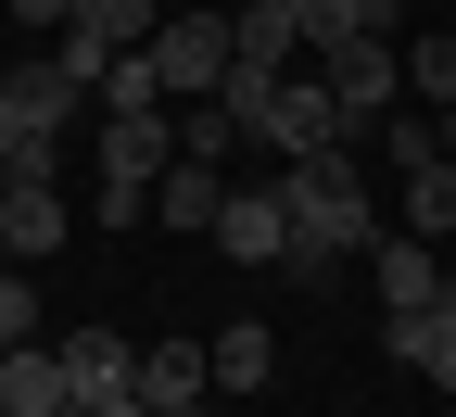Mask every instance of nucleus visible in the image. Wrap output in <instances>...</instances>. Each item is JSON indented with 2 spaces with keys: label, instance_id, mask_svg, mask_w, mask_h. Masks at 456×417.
Here are the masks:
<instances>
[{
  "label": "nucleus",
  "instance_id": "nucleus-1",
  "mask_svg": "<svg viewBox=\"0 0 456 417\" xmlns=\"http://www.w3.org/2000/svg\"><path fill=\"white\" fill-rule=\"evenodd\" d=\"M279 215H292V253H279V278H330L342 253H368V241H380V190H368V164H355V152H305V164H279Z\"/></svg>",
  "mask_w": 456,
  "mask_h": 417
},
{
  "label": "nucleus",
  "instance_id": "nucleus-2",
  "mask_svg": "<svg viewBox=\"0 0 456 417\" xmlns=\"http://www.w3.org/2000/svg\"><path fill=\"white\" fill-rule=\"evenodd\" d=\"M178 164V101H140V114H102V228H152V177Z\"/></svg>",
  "mask_w": 456,
  "mask_h": 417
},
{
  "label": "nucleus",
  "instance_id": "nucleus-3",
  "mask_svg": "<svg viewBox=\"0 0 456 417\" xmlns=\"http://www.w3.org/2000/svg\"><path fill=\"white\" fill-rule=\"evenodd\" d=\"M140 64H152L165 101H216L228 89V13L216 0H165V26L140 38Z\"/></svg>",
  "mask_w": 456,
  "mask_h": 417
},
{
  "label": "nucleus",
  "instance_id": "nucleus-4",
  "mask_svg": "<svg viewBox=\"0 0 456 417\" xmlns=\"http://www.w3.org/2000/svg\"><path fill=\"white\" fill-rule=\"evenodd\" d=\"M317 76L342 101V152H355V140H380V114L406 101V51L393 38H342V51H317Z\"/></svg>",
  "mask_w": 456,
  "mask_h": 417
},
{
  "label": "nucleus",
  "instance_id": "nucleus-5",
  "mask_svg": "<svg viewBox=\"0 0 456 417\" xmlns=\"http://www.w3.org/2000/svg\"><path fill=\"white\" fill-rule=\"evenodd\" d=\"M254 152H279V164H305V152H342V101H330V76H279L266 101H254V127H241Z\"/></svg>",
  "mask_w": 456,
  "mask_h": 417
},
{
  "label": "nucleus",
  "instance_id": "nucleus-6",
  "mask_svg": "<svg viewBox=\"0 0 456 417\" xmlns=\"http://www.w3.org/2000/svg\"><path fill=\"white\" fill-rule=\"evenodd\" d=\"M64 190H51V177H0V266H51L64 253Z\"/></svg>",
  "mask_w": 456,
  "mask_h": 417
},
{
  "label": "nucleus",
  "instance_id": "nucleus-7",
  "mask_svg": "<svg viewBox=\"0 0 456 417\" xmlns=\"http://www.w3.org/2000/svg\"><path fill=\"white\" fill-rule=\"evenodd\" d=\"M203 241H216L228 266H279V253H292V215H279V177H266V190H228Z\"/></svg>",
  "mask_w": 456,
  "mask_h": 417
},
{
  "label": "nucleus",
  "instance_id": "nucleus-8",
  "mask_svg": "<svg viewBox=\"0 0 456 417\" xmlns=\"http://www.w3.org/2000/svg\"><path fill=\"white\" fill-rule=\"evenodd\" d=\"M380 341H393V367H419L431 392H456V291H444V304H393Z\"/></svg>",
  "mask_w": 456,
  "mask_h": 417
},
{
  "label": "nucleus",
  "instance_id": "nucleus-9",
  "mask_svg": "<svg viewBox=\"0 0 456 417\" xmlns=\"http://www.w3.org/2000/svg\"><path fill=\"white\" fill-rule=\"evenodd\" d=\"M368 278H380V304H444V241H419V228H380L368 241Z\"/></svg>",
  "mask_w": 456,
  "mask_h": 417
},
{
  "label": "nucleus",
  "instance_id": "nucleus-10",
  "mask_svg": "<svg viewBox=\"0 0 456 417\" xmlns=\"http://www.w3.org/2000/svg\"><path fill=\"white\" fill-rule=\"evenodd\" d=\"M64 405H77V380H64L51 341H13V354H0V417H64Z\"/></svg>",
  "mask_w": 456,
  "mask_h": 417
},
{
  "label": "nucleus",
  "instance_id": "nucleus-11",
  "mask_svg": "<svg viewBox=\"0 0 456 417\" xmlns=\"http://www.w3.org/2000/svg\"><path fill=\"white\" fill-rule=\"evenodd\" d=\"M203 367H216V392H266V380H279V341H266V317H228V329L203 341Z\"/></svg>",
  "mask_w": 456,
  "mask_h": 417
},
{
  "label": "nucleus",
  "instance_id": "nucleus-12",
  "mask_svg": "<svg viewBox=\"0 0 456 417\" xmlns=\"http://www.w3.org/2000/svg\"><path fill=\"white\" fill-rule=\"evenodd\" d=\"M216 203H228V164H191L178 152V164L152 177V228H216Z\"/></svg>",
  "mask_w": 456,
  "mask_h": 417
},
{
  "label": "nucleus",
  "instance_id": "nucleus-13",
  "mask_svg": "<svg viewBox=\"0 0 456 417\" xmlns=\"http://www.w3.org/2000/svg\"><path fill=\"white\" fill-rule=\"evenodd\" d=\"M140 405H152V417H165V405H216L203 341H152V354H140Z\"/></svg>",
  "mask_w": 456,
  "mask_h": 417
},
{
  "label": "nucleus",
  "instance_id": "nucleus-14",
  "mask_svg": "<svg viewBox=\"0 0 456 417\" xmlns=\"http://www.w3.org/2000/svg\"><path fill=\"white\" fill-rule=\"evenodd\" d=\"M393 228H419V241H456V152L406 164V190H393Z\"/></svg>",
  "mask_w": 456,
  "mask_h": 417
},
{
  "label": "nucleus",
  "instance_id": "nucleus-15",
  "mask_svg": "<svg viewBox=\"0 0 456 417\" xmlns=\"http://www.w3.org/2000/svg\"><path fill=\"white\" fill-rule=\"evenodd\" d=\"M51 354H64V380H77V392H140V354L114 341V329H64Z\"/></svg>",
  "mask_w": 456,
  "mask_h": 417
},
{
  "label": "nucleus",
  "instance_id": "nucleus-16",
  "mask_svg": "<svg viewBox=\"0 0 456 417\" xmlns=\"http://www.w3.org/2000/svg\"><path fill=\"white\" fill-rule=\"evenodd\" d=\"M406 101H456V26H431V38H406Z\"/></svg>",
  "mask_w": 456,
  "mask_h": 417
},
{
  "label": "nucleus",
  "instance_id": "nucleus-17",
  "mask_svg": "<svg viewBox=\"0 0 456 417\" xmlns=\"http://www.w3.org/2000/svg\"><path fill=\"white\" fill-rule=\"evenodd\" d=\"M178 152L191 164H228V152H241V114H228V101H178Z\"/></svg>",
  "mask_w": 456,
  "mask_h": 417
},
{
  "label": "nucleus",
  "instance_id": "nucleus-18",
  "mask_svg": "<svg viewBox=\"0 0 456 417\" xmlns=\"http://www.w3.org/2000/svg\"><path fill=\"white\" fill-rule=\"evenodd\" d=\"M38 341V304H26V266H0V354Z\"/></svg>",
  "mask_w": 456,
  "mask_h": 417
},
{
  "label": "nucleus",
  "instance_id": "nucleus-19",
  "mask_svg": "<svg viewBox=\"0 0 456 417\" xmlns=\"http://www.w3.org/2000/svg\"><path fill=\"white\" fill-rule=\"evenodd\" d=\"M26 140H38V127H26V101H13V76H0V164H13Z\"/></svg>",
  "mask_w": 456,
  "mask_h": 417
},
{
  "label": "nucleus",
  "instance_id": "nucleus-20",
  "mask_svg": "<svg viewBox=\"0 0 456 417\" xmlns=\"http://www.w3.org/2000/svg\"><path fill=\"white\" fill-rule=\"evenodd\" d=\"M13 26H38V38H64V26H77V0H13Z\"/></svg>",
  "mask_w": 456,
  "mask_h": 417
},
{
  "label": "nucleus",
  "instance_id": "nucleus-21",
  "mask_svg": "<svg viewBox=\"0 0 456 417\" xmlns=\"http://www.w3.org/2000/svg\"><path fill=\"white\" fill-rule=\"evenodd\" d=\"M64 417H152V405H140V392H77Z\"/></svg>",
  "mask_w": 456,
  "mask_h": 417
},
{
  "label": "nucleus",
  "instance_id": "nucleus-22",
  "mask_svg": "<svg viewBox=\"0 0 456 417\" xmlns=\"http://www.w3.org/2000/svg\"><path fill=\"white\" fill-rule=\"evenodd\" d=\"M431 127H444V152H456V101H444V114H431Z\"/></svg>",
  "mask_w": 456,
  "mask_h": 417
},
{
  "label": "nucleus",
  "instance_id": "nucleus-23",
  "mask_svg": "<svg viewBox=\"0 0 456 417\" xmlns=\"http://www.w3.org/2000/svg\"><path fill=\"white\" fill-rule=\"evenodd\" d=\"M0 13H13V0H0Z\"/></svg>",
  "mask_w": 456,
  "mask_h": 417
}]
</instances>
